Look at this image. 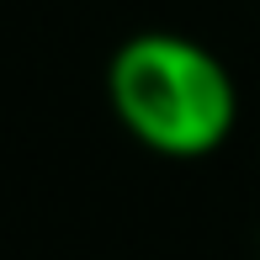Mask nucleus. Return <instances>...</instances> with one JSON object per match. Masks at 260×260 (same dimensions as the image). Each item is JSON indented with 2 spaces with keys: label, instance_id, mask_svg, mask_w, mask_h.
Returning a JSON list of instances; mask_svg holds the SVG:
<instances>
[{
  "label": "nucleus",
  "instance_id": "1",
  "mask_svg": "<svg viewBox=\"0 0 260 260\" xmlns=\"http://www.w3.org/2000/svg\"><path fill=\"white\" fill-rule=\"evenodd\" d=\"M112 117L165 159H202L229 144L239 96L234 75L207 43L186 32H133L106 64Z\"/></svg>",
  "mask_w": 260,
  "mask_h": 260
}]
</instances>
